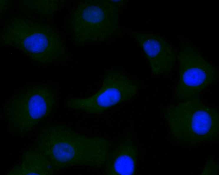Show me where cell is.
Returning a JSON list of instances; mask_svg holds the SVG:
<instances>
[{"mask_svg":"<svg viewBox=\"0 0 219 175\" xmlns=\"http://www.w3.org/2000/svg\"><path fill=\"white\" fill-rule=\"evenodd\" d=\"M113 144L103 137L80 133L63 124H50L41 137V152L56 172L74 166H104Z\"/></svg>","mask_w":219,"mask_h":175,"instance_id":"cell-1","label":"cell"},{"mask_svg":"<svg viewBox=\"0 0 219 175\" xmlns=\"http://www.w3.org/2000/svg\"><path fill=\"white\" fill-rule=\"evenodd\" d=\"M1 34L2 43L19 49L35 62L48 64L68 59L60 34L47 24L15 17L6 22Z\"/></svg>","mask_w":219,"mask_h":175,"instance_id":"cell-2","label":"cell"},{"mask_svg":"<svg viewBox=\"0 0 219 175\" xmlns=\"http://www.w3.org/2000/svg\"><path fill=\"white\" fill-rule=\"evenodd\" d=\"M118 0H84L76 5L68 19L75 44L106 42L123 33L119 19L122 8Z\"/></svg>","mask_w":219,"mask_h":175,"instance_id":"cell-3","label":"cell"},{"mask_svg":"<svg viewBox=\"0 0 219 175\" xmlns=\"http://www.w3.org/2000/svg\"><path fill=\"white\" fill-rule=\"evenodd\" d=\"M57 100L56 89L49 84L30 86L20 90L6 102L2 110L9 132L17 136L30 133L51 114Z\"/></svg>","mask_w":219,"mask_h":175,"instance_id":"cell-4","label":"cell"},{"mask_svg":"<svg viewBox=\"0 0 219 175\" xmlns=\"http://www.w3.org/2000/svg\"><path fill=\"white\" fill-rule=\"evenodd\" d=\"M177 60L179 79L173 96L177 103L199 95L219 78L218 68L205 59L197 47L187 39L181 40Z\"/></svg>","mask_w":219,"mask_h":175,"instance_id":"cell-5","label":"cell"},{"mask_svg":"<svg viewBox=\"0 0 219 175\" xmlns=\"http://www.w3.org/2000/svg\"><path fill=\"white\" fill-rule=\"evenodd\" d=\"M139 88V82L121 70L113 68L105 73L100 88L86 98L73 97L66 103L68 108L91 114H101L118 104L134 97Z\"/></svg>","mask_w":219,"mask_h":175,"instance_id":"cell-6","label":"cell"},{"mask_svg":"<svg viewBox=\"0 0 219 175\" xmlns=\"http://www.w3.org/2000/svg\"><path fill=\"white\" fill-rule=\"evenodd\" d=\"M162 112L169 125H190L197 137L207 136L213 126L218 125V111L204 104L199 95L168 105Z\"/></svg>","mask_w":219,"mask_h":175,"instance_id":"cell-7","label":"cell"},{"mask_svg":"<svg viewBox=\"0 0 219 175\" xmlns=\"http://www.w3.org/2000/svg\"><path fill=\"white\" fill-rule=\"evenodd\" d=\"M142 49L153 75L170 74L175 66L177 53L175 48L160 36L152 33L128 31Z\"/></svg>","mask_w":219,"mask_h":175,"instance_id":"cell-8","label":"cell"},{"mask_svg":"<svg viewBox=\"0 0 219 175\" xmlns=\"http://www.w3.org/2000/svg\"><path fill=\"white\" fill-rule=\"evenodd\" d=\"M137 146L130 136L113 145L104 165L106 175H134L138 157Z\"/></svg>","mask_w":219,"mask_h":175,"instance_id":"cell-9","label":"cell"},{"mask_svg":"<svg viewBox=\"0 0 219 175\" xmlns=\"http://www.w3.org/2000/svg\"><path fill=\"white\" fill-rule=\"evenodd\" d=\"M56 172L47 158L36 149L25 151L21 163L15 166L7 174L53 175Z\"/></svg>","mask_w":219,"mask_h":175,"instance_id":"cell-10","label":"cell"}]
</instances>
